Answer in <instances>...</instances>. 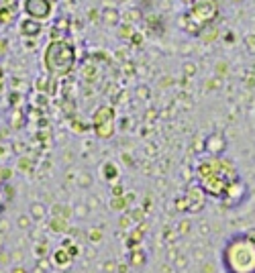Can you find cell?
<instances>
[{"instance_id": "cell-8", "label": "cell", "mask_w": 255, "mask_h": 273, "mask_svg": "<svg viewBox=\"0 0 255 273\" xmlns=\"http://www.w3.org/2000/svg\"><path fill=\"white\" fill-rule=\"evenodd\" d=\"M118 11H114V9H106L104 13H102V21H104V25H108V27H116L118 25Z\"/></svg>"}, {"instance_id": "cell-13", "label": "cell", "mask_w": 255, "mask_h": 273, "mask_svg": "<svg viewBox=\"0 0 255 273\" xmlns=\"http://www.w3.org/2000/svg\"><path fill=\"white\" fill-rule=\"evenodd\" d=\"M17 222H19L21 228H29V226H31V218H29V216H19Z\"/></svg>"}, {"instance_id": "cell-10", "label": "cell", "mask_w": 255, "mask_h": 273, "mask_svg": "<svg viewBox=\"0 0 255 273\" xmlns=\"http://www.w3.org/2000/svg\"><path fill=\"white\" fill-rule=\"evenodd\" d=\"M51 230H53V232H66V230H68L66 218H61V216H53V220H51Z\"/></svg>"}, {"instance_id": "cell-7", "label": "cell", "mask_w": 255, "mask_h": 273, "mask_svg": "<svg viewBox=\"0 0 255 273\" xmlns=\"http://www.w3.org/2000/svg\"><path fill=\"white\" fill-rule=\"evenodd\" d=\"M29 212H31V218L37 220V222H41V220L47 216V208H45V204H39V202H35L33 206H31Z\"/></svg>"}, {"instance_id": "cell-14", "label": "cell", "mask_w": 255, "mask_h": 273, "mask_svg": "<svg viewBox=\"0 0 255 273\" xmlns=\"http://www.w3.org/2000/svg\"><path fill=\"white\" fill-rule=\"evenodd\" d=\"M11 273H27V269H25L23 265H15V267L11 269Z\"/></svg>"}, {"instance_id": "cell-9", "label": "cell", "mask_w": 255, "mask_h": 273, "mask_svg": "<svg viewBox=\"0 0 255 273\" xmlns=\"http://www.w3.org/2000/svg\"><path fill=\"white\" fill-rule=\"evenodd\" d=\"M70 261H72V257L63 251V249H57L55 253H53V263L55 265H59V267H66V265H70Z\"/></svg>"}, {"instance_id": "cell-11", "label": "cell", "mask_w": 255, "mask_h": 273, "mask_svg": "<svg viewBox=\"0 0 255 273\" xmlns=\"http://www.w3.org/2000/svg\"><path fill=\"white\" fill-rule=\"evenodd\" d=\"M63 208H66V206H53V216H61V218H66L68 214H70V212L68 210H63Z\"/></svg>"}, {"instance_id": "cell-16", "label": "cell", "mask_w": 255, "mask_h": 273, "mask_svg": "<svg viewBox=\"0 0 255 273\" xmlns=\"http://www.w3.org/2000/svg\"><path fill=\"white\" fill-rule=\"evenodd\" d=\"M3 43H5V41H3V39H0V45H3ZM0 53H5V47H0Z\"/></svg>"}, {"instance_id": "cell-6", "label": "cell", "mask_w": 255, "mask_h": 273, "mask_svg": "<svg viewBox=\"0 0 255 273\" xmlns=\"http://www.w3.org/2000/svg\"><path fill=\"white\" fill-rule=\"evenodd\" d=\"M218 143H225V139H222L220 135H210L208 141H206V149L210 151V153H220V151L225 149V145H218Z\"/></svg>"}, {"instance_id": "cell-3", "label": "cell", "mask_w": 255, "mask_h": 273, "mask_svg": "<svg viewBox=\"0 0 255 273\" xmlns=\"http://www.w3.org/2000/svg\"><path fill=\"white\" fill-rule=\"evenodd\" d=\"M218 3L216 0H192L184 15V31L190 35H202V31L218 19Z\"/></svg>"}, {"instance_id": "cell-5", "label": "cell", "mask_w": 255, "mask_h": 273, "mask_svg": "<svg viewBox=\"0 0 255 273\" xmlns=\"http://www.w3.org/2000/svg\"><path fill=\"white\" fill-rule=\"evenodd\" d=\"M41 21H35V19H25L23 23H21V35H25V37H39L41 35Z\"/></svg>"}, {"instance_id": "cell-2", "label": "cell", "mask_w": 255, "mask_h": 273, "mask_svg": "<svg viewBox=\"0 0 255 273\" xmlns=\"http://www.w3.org/2000/svg\"><path fill=\"white\" fill-rule=\"evenodd\" d=\"M45 70L51 76H68L76 68V47L68 39H51L43 53Z\"/></svg>"}, {"instance_id": "cell-4", "label": "cell", "mask_w": 255, "mask_h": 273, "mask_svg": "<svg viewBox=\"0 0 255 273\" xmlns=\"http://www.w3.org/2000/svg\"><path fill=\"white\" fill-rule=\"evenodd\" d=\"M23 11L29 19L47 21L51 17V0H25Z\"/></svg>"}, {"instance_id": "cell-15", "label": "cell", "mask_w": 255, "mask_h": 273, "mask_svg": "<svg viewBox=\"0 0 255 273\" xmlns=\"http://www.w3.org/2000/svg\"><path fill=\"white\" fill-rule=\"evenodd\" d=\"M33 273H47V271H45V269H43V267H39V265H37V267H35V269H33Z\"/></svg>"}, {"instance_id": "cell-1", "label": "cell", "mask_w": 255, "mask_h": 273, "mask_svg": "<svg viewBox=\"0 0 255 273\" xmlns=\"http://www.w3.org/2000/svg\"><path fill=\"white\" fill-rule=\"evenodd\" d=\"M227 273H255V238L249 234L233 236L222 249Z\"/></svg>"}, {"instance_id": "cell-12", "label": "cell", "mask_w": 255, "mask_h": 273, "mask_svg": "<svg viewBox=\"0 0 255 273\" xmlns=\"http://www.w3.org/2000/svg\"><path fill=\"white\" fill-rule=\"evenodd\" d=\"M13 19V13L9 15V9H0V23H9Z\"/></svg>"}]
</instances>
